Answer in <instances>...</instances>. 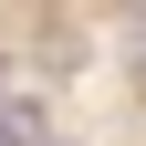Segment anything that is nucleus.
I'll return each mask as SVG.
<instances>
[{"instance_id": "f03ea898", "label": "nucleus", "mask_w": 146, "mask_h": 146, "mask_svg": "<svg viewBox=\"0 0 146 146\" xmlns=\"http://www.w3.org/2000/svg\"><path fill=\"white\" fill-rule=\"evenodd\" d=\"M125 42H136V73H146V11H136V21H125Z\"/></svg>"}, {"instance_id": "f257e3e1", "label": "nucleus", "mask_w": 146, "mask_h": 146, "mask_svg": "<svg viewBox=\"0 0 146 146\" xmlns=\"http://www.w3.org/2000/svg\"><path fill=\"white\" fill-rule=\"evenodd\" d=\"M0 146H42V115L31 104H0Z\"/></svg>"}]
</instances>
